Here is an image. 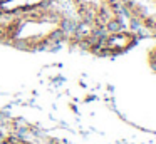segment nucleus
<instances>
[{"instance_id":"obj_1","label":"nucleus","mask_w":156,"mask_h":144,"mask_svg":"<svg viewBox=\"0 0 156 144\" xmlns=\"http://www.w3.org/2000/svg\"><path fill=\"white\" fill-rule=\"evenodd\" d=\"M67 25L69 15L52 0L29 13L0 15V40L24 50L47 49L67 35Z\"/></svg>"},{"instance_id":"obj_2","label":"nucleus","mask_w":156,"mask_h":144,"mask_svg":"<svg viewBox=\"0 0 156 144\" xmlns=\"http://www.w3.org/2000/svg\"><path fill=\"white\" fill-rule=\"evenodd\" d=\"M69 3L74 10V19L91 23L102 32L124 27L122 19L126 13L119 0H69Z\"/></svg>"},{"instance_id":"obj_3","label":"nucleus","mask_w":156,"mask_h":144,"mask_svg":"<svg viewBox=\"0 0 156 144\" xmlns=\"http://www.w3.org/2000/svg\"><path fill=\"white\" fill-rule=\"evenodd\" d=\"M138 40L136 32L124 27H118V29H109L99 35L98 42H96L94 49L96 52L104 54V55H116L129 50Z\"/></svg>"},{"instance_id":"obj_4","label":"nucleus","mask_w":156,"mask_h":144,"mask_svg":"<svg viewBox=\"0 0 156 144\" xmlns=\"http://www.w3.org/2000/svg\"><path fill=\"white\" fill-rule=\"evenodd\" d=\"M119 2L129 19L156 33V0H119Z\"/></svg>"},{"instance_id":"obj_5","label":"nucleus","mask_w":156,"mask_h":144,"mask_svg":"<svg viewBox=\"0 0 156 144\" xmlns=\"http://www.w3.org/2000/svg\"><path fill=\"white\" fill-rule=\"evenodd\" d=\"M52 0H0V15L15 17L29 13L51 3Z\"/></svg>"},{"instance_id":"obj_6","label":"nucleus","mask_w":156,"mask_h":144,"mask_svg":"<svg viewBox=\"0 0 156 144\" xmlns=\"http://www.w3.org/2000/svg\"><path fill=\"white\" fill-rule=\"evenodd\" d=\"M149 64H151L153 70H156V45L153 47V50L149 52Z\"/></svg>"}]
</instances>
